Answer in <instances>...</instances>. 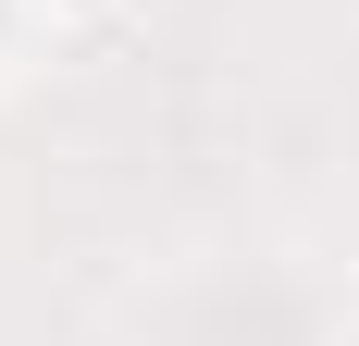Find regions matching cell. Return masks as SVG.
I'll return each mask as SVG.
<instances>
[{"instance_id":"6da1fadb","label":"cell","mask_w":359,"mask_h":346,"mask_svg":"<svg viewBox=\"0 0 359 346\" xmlns=\"http://www.w3.org/2000/svg\"><path fill=\"white\" fill-rule=\"evenodd\" d=\"M37 13H50V25H87V13H111V0H37Z\"/></svg>"}]
</instances>
